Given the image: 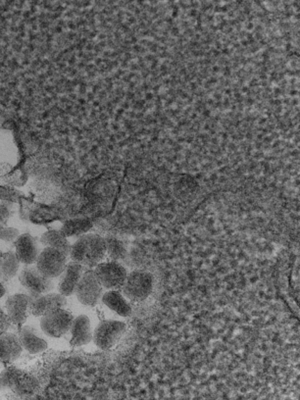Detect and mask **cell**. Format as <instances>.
Instances as JSON below:
<instances>
[{
    "label": "cell",
    "mask_w": 300,
    "mask_h": 400,
    "mask_svg": "<svg viewBox=\"0 0 300 400\" xmlns=\"http://www.w3.org/2000/svg\"><path fill=\"white\" fill-rule=\"evenodd\" d=\"M154 288V278L149 272L135 270L128 273L124 285L123 295L132 302H142L151 295Z\"/></svg>",
    "instance_id": "2"
},
{
    "label": "cell",
    "mask_w": 300,
    "mask_h": 400,
    "mask_svg": "<svg viewBox=\"0 0 300 400\" xmlns=\"http://www.w3.org/2000/svg\"><path fill=\"white\" fill-rule=\"evenodd\" d=\"M30 295L26 293H17L6 299L7 316L12 324L23 325L28 318Z\"/></svg>",
    "instance_id": "10"
},
{
    "label": "cell",
    "mask_w": 300,
    "mask_h": 400,
    "mask_svg": "<svg viewBox=\"0 0 300 400\" xmlns=\"http://www.w3.org/2000/svg\"><path fill=\"white\" fill-rule=\"evenodd\" d=\"M11 215L12 210L10 203H0V222L6 225V223L8 222L9 218L11 217Z\"/></svg>",
    "instance_id": "23"
},
{
    "label": "cell",
    "mask_w": 300,
    "mask_h": 400,
    "mask_svg": "<svg viewBox=\"0 0 300 400\" xmlns=\"http://www.w3.org/2000/svg\"><path fill=\"white\" fill-rule=\"evenodd\" d=\"M96 278L103 288L121 290L128 276V270L118 261L103 262L96 266Z\"/></svg>",
    "instance_id": "4"
},
{
    "label": "cell",
    "mask_w": 300,
    "mask_h": 400,
    "mask_svg": "<svg viewBox=\"0 0 300 400\" xmlns=\"http://www.w3.org/2000/svg\"><path fill=\"white\" fill-rule=\"evenodd\" d=\"M2 257H3V252L0 251V263H1Z\"/></svg>",
    "instance_id": "26"
},
{
    "label": "cell",
    "mask_w": 300,
    "mask_h": 400,
    "mask_svg": "<svg viewBox=\"0 0 300 400\" xmlns=\"http://www.w3.org/2000/svg\"><path fill=\"white\" fill-rule=\"evenodd\" d=\"M74 316L72 313L63 309L57 308L43 315L40 320V328L43 334L50 338H61L70 332Z\"/></svg>",
    "instance_id": "3"
},
{
    "label": "cell",
    "mask_w": 300,
    "mask_h": 400,
    "mask_svg": "<svg viewBox=\"0 0 300 400\" xmlns=\"http://www.w3.org/2000/svg\"><path fill=\"white\" fill-rule=\"evenodd\" d=\"M14 246L16 249V255L24 265H31L36 263L40 255L38 241L30 234L21 235L17 237Z\"/></svg>",
    "instance_id": "12"
},
{
    "label": "cell",
    "mask_w": 300,
    "mask_h": 400,
    "mask_svg": "<svg viewBox=\"0 0 300 400\" xmlns=\"http://www.w3.org/2000/svg\"><path fill=\"white\" fill-rule=\"evenodd\" d=\"M40 242L45 247H52L61 252L65 256H70L72 246L61 231L52 230V231L45 232L40 237Z\"/></svg>",
    "instance_id": "17"
},
{
    "label": "cell",
    "mask_w": 300,
    "mask_h": 400,
    "mask_svg": "<svg viewBox=\"0 0 300 400\" xmlns=\"http://www.w3.org/2000/svg\"><path fill=\"white\" fill-rule=\"evenodd\" d=\"M19 281L29 293H33V295L47 293L52 292L54 288L52 279L45 277L33 264L25 265L22 269L20 275H19Z\"/></svg>",
    "instance_id": "8"
},
{
    "label": "cell",
    "mask_w": 300,
    "mask_h": 400,
    "mask_svg": "<svg viewBox=\"0 0 300 400\" xmlns=\"http://www.w3.org/2000/svg\"><path fill=\"white\" fill-rule=\"evenodd\" d=\"M126 324L116 320H106L100 322L94 329L93 341L98 348L108 350L112 348L124 336Z\"/></svg>",
    "instance_id": "5"
},
{
    "label": "cell",
    "mask_w": 300,
    "mask_h": 400,
    "mask_svg": "<svg viewBox=\"0 0 300 400\" xmlns=\"http://www.w3.org/2000/svg\"><path fill=\"white\" fill-rule=\"evenodd\" d=\"M6 292V288H4V286L2 285L1 282H0V298L3 297Z\"/></svg>",
    "instance_id": "25"
},
{
    "label": "cell",
    "mask_w": 300,
    "mask_h": 400,
    "mask_svg": "<svg viewBox=\"0 0 300 400\" xmlns=\"http://www.w3.org/2000/svg\"><path fill=\"white\" fill-rule=\"evenodd\" d=\"M10 324L11 322L9 321L8 316H7V314L4 313L3 310L0 308V336H1L2 334L6 333Z\"/></svg>",
    "instance_id": "24"
},
{
    "label": "cell",
    "mask_w": 300,
    "mask_h": 400,
    "mask_svg": "<svg viewBox=\"0 0 300 400\" xmlns=\"http://www.w3.org/2000/svg\"><path fill=\"white\" fill-rule=\"evenodd\" d=\"M101 302L105 306H107L111 311L121 317H130L132 315L133 309L127 298L120 292V290H108L103 293Z\"/></svg>",
    "instance_id": "16"
},
{
    "label": "cell",
    "mask_w": 300,
    "mask_h": 400,
    "mask_svg": "<svg viewBox=\"0 0 300 400\" xmlns=\"http://www.w3.org/2000/svg\"><path fill=\"white\" fill-rule=\"evenodd\" d=\"M20 232L15 228L6 227V224L0 222V239L6 242H15Z\"/></svg>",
    "instance_id": "22"
},
{
    "label": "cell",
    "mask_w": 300,
    "mask_h": 400,
    "mask_svg": "<svg viewBox=\"0 0 300 400\" xmlns=\"http://www.w3.org/2000/svg\"><path fill=\"white\" fill-rule=\"evenodd\" d=\"M75 295L79 302L86 306L93 307L100 303L103 295V287L96 278L94 271L89 270L84 272L80 279Z\"/></svg>",
    "instance_id": "6"
},
{
    "label": "cell",
    "mask_w": 300,
    "mask_h": 400,
    "mask_svg": "<svg viewBox=\"0 0 300 400\" xmlns=\"http://www.w3.org/2000/svg\"><path fill=\"white\" fill-rule=\"evenodd\" d=\"M19 341L22 348L31 354L43 353L48 348L47 341L31 326H24L21 329Z\"/></svg>",
    "instance_id": "14"
},
{
    "label": "cell",
    "mask_w": 300,
    "mask_h": 400,
    "mask_svg": "<svg viewBox=\"0 0 300 400\" xmlns=\"http://www.w3.org/2000/svg\"><path fill=\"white\" fill-rule=\"evenodd\" d=\"M91 228H93V223L89 219H74L65 222L60 231L66 237L83 236Z\"/></svg>",
    "instance_id": "19"
},
{
    "label": "cell",
    "mask_w": 300,
    "mask_h": 400,
    "mask_svg": "<svg viewBox=\"0 0 300 400\" xmlns=\"http://www.w3.org/2000/svg\"><path fill=\"white\" fill-rule=\"evenodd\" d=\"M106 254L112 259V261H119L125 258L126 247L124 244L115 237H107L105 239Z\"/></svg>",
    "instance_id": "20"
},
{
    "label": "cell",
    "mask_w": 300,
    "mask_h": 400,
    "mask_svg": "<svg viewBox=\"0 0 300 400\" xmlns=\"http://www.w3.org/2000/svg\"><path fill=\"white\" fill-rule=\"evenodd\" d=\"M70 332L72 336L70 344L72 346H86L93 341L91 320L87 315H80L74 318Z\"/></svg>",
    "instance_id": "13"
},
{
    "label": "cell",
    "mask_w": 300,
    "mask_h": 400,
    "mask_svg": "<svg viewBox=\"0 0 300 400\" xmlns=\"http://www.w3.org/2000/svg\"><path fill=\"white\" fill-rule=\"evenodd\" d=\"M67 265V257L57 249L45 247L36 261V268L45 277H59Z\"/></svg>",
    "instance_id": "7"
},
{
    "label": "cell",
    "mask_w": 300,
    "mask_h": 400,
    "mask_svg": "<svg viewBox=\"0 0 300 400\" xmlns=\"http://www.w3.org/2000/svg\"><path fill=\"white\" fill-rule=\"evenodd\" d=\"M21 373V371L17 370L15 368H8V369L4 370L0 374V390H12Z\"/></svg>",
    "instance_id": "21"
},
{
    "label": "cell",
    "mask_w": 300,
    "mask_h": 400,
    "mask_svg": "<svg viewBox=\"0 0 300 400\" xmlns=\"http://www.w3.org/2000/svg\"><path fill=\"white\" fill-rule=\"evenodd\" d=\"M30 295L29 302V313L33 316L40 317L47 314L57 308H64L67 304L66 297L61 293H40V295Z\"/></svg>",
    "instance_id": "9"
},
{
    "label": "cell",
    "mask_w": 300,
    "mask_h": 400,
    "mask_svg": "<svg viewBox=\"0 0 300 400\" xmlns=\"http://www.w3.org/2000/svg\"><path fill=\"white\" fill-rule=\"evenodd\" d=\"M20 263L15 252L8 251L3 253L0 263V282L7 283L15 277L20 268Z\"/></svg>",
    "instance_id": "18"
},
{
    "label": "cell",
    "mask_w": 300,
    "mask_h": 400,
    "mask_svg": "<svg viewBox=\"0 0 300 400\" xmlns=\"http://www.w3.org/2000/svg\"><path fill=\"white\" fill-rule=\"evenodd\" d=\"M106 255L105 239L98 235H83L71 247L72 261L82 266L96 267L103 262Z\"/></svg>",
    "instance_id": "1"
},
{
    "label": "cell",
    "mask_w": 300,
    "mask_h": 400,
    "mask_svg": "<svg viewBox=\"0 0 300 400\" xmlns=\"http://www.w3.org/2000/svg\"><path fill=\"white\" fill-rule=\"evenodd\" d=\"M84 274V266L77 262L72 261L67 263L64 271L59 276V283L58 290L64 297H70L75 295L77 286Z\"/></svg>",
    "instance_id": "11"
},
{
    "label": "cell",
    "mask_w": 300,
    "mask_h": 400,
    "mask_svg": "<svg viewBox=\"0 0 300 400\" xmlns=\"http://www.w3.org/2000/svg\"><path fill=\"white\" fill-rule=\"evenodd\" d=\"M22 348L19 336L11 333L0 336V363H12L20 357Z\"/></svg>",
    "instance_id": "15"
}]
</instances>
